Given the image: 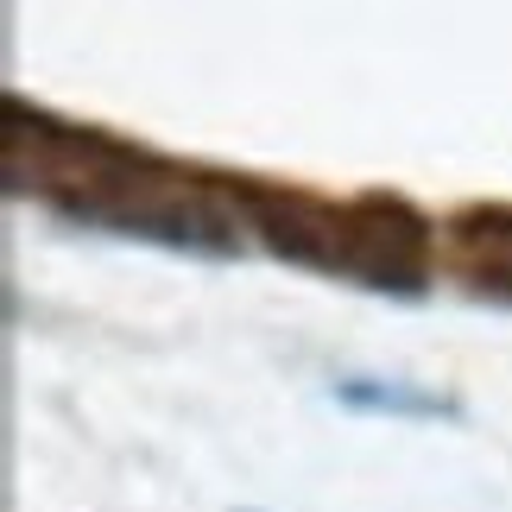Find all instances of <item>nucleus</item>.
Wrapping results in <instances>:
<instances>
[{
	"label": "nucleus",
	"instance_id": "f257e3e1",
	"mask_svg": "<svg viewBox=\"0 0 512 512\" xmlns=\"http://www.w3.org/2000/svg\"><path fill=\"white\" fill-rule=\"evenodd\" d=\"M437 272V222L399 190L348 196L342 228V279L386 291V298H424Z\"/></svg>",
	"mask_w": 512,
	"mask_h": 512
},
{
	"label": "nucleus",
	"instance_id": "f03ea898",
	"mask_svg": "<svg viewBox=\"0 0 512 512\" xmlns=\"http://www.w3.org/2000/svg\"><path fill=\"white\" fill-rule=\"evenodd\" d=\"M234 203H241L247 228L260 234V247L285 266L304 272H336L342 279V228H348V203H329L317 190L298 184H266V177H228Z\"/></svg>",
	"mask_w": 512,
	"mask_h": 512
},
{
	"label": "nucleus",
	"instance_id": "7ed1b4c3",
	"mask_svg": "<svg viewBox=\"0 0 512 512\" xmlns=\"http://www.w3.org/2000/svg\"><path fill=\"white\" fill-rule=\"evenodd\" d=\"M449 266L468 279L475 298H512V203H468L443 222Z\"/></svg>",
	"mask_w": 512,
	"mask_h": 512
},
{
	"label": "nucleus",
	"instance_id": "20e7f679",
	"mask_svg": "<svg viewBox=\"0 0 512 512\" xmlns=\"http://www.w3.org/2000/svg\"><path fill=\"white\" fill-rule=\"evenodd\" d=\"M329 399L342 411H367V418H418V424H456L462 418L456 392H430V386H411V380H373V373L329 380Z\"/></svg>",
	"mask_w": 512,
	"mask_h": 512
},
{
	"label": "nucleus",
	"instance_id": "39448f33",
	"mask_svg": "<svg viewBox=\"0 0 512 512\" xmlns=\"http://www.w3.org/2000/svg\"><path fill=\"white\" fill-rule=\"evenodd\" d=\"M234 512H260V506H234Z\"/></svg>",
	"mask_w": 512,
	"mask_h": 512
}]
</instances>
